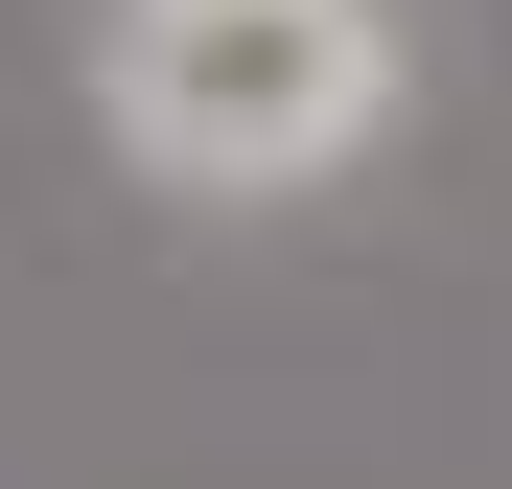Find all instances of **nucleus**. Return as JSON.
<instances>
[{"mask_svg": "<svg viewBox=\"0 0 512 489\" xmlns=\"http://www.w3.org/2000/svg\"><path fill=\"white\" fill-rule=\"evenodd\" d=\"M396 94H419L396 0H94V117L187 210H280L326 163H373Z\"/></svg>", "mask_w": 512, "mask_h": 489, "instance_id": "obj_1", "label": "nucleus"}]
</instances>
